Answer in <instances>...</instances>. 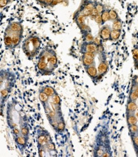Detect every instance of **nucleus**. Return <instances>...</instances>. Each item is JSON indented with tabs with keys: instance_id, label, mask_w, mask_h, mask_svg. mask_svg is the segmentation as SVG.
<instances>
[{
	"instance_id": "obj_23",
	"label": "nucleus",
	"mask_w": 138,
	"mask_h": 157,
	"mask_svg": "<svg viewBox=\"0 0 138 157\" xmlns=\"http://www.w3.org/2000/svg\"><path fill=\"white\" fill-rule=\"evenodd\" d=\"M109 14H110V20H117V19H118V14H117V13L115 10H110Z\"/></svg>"
},
{
	"instance_id": "obj_38",
	"label": "nucleus",
	"mask_w": 138,
	"mask_h": 157,
	"mask_svg": "<svg viewBox=\"0 0 138 157\" xmlns=\"http://www.w3.org/2000/svg\"><path fill=\"white\" fill-rule=\"evenodd\" d=\"M8 3V0H0V5L1 7L5 6L7 5Z\"/></svg>"
},
{
	"instance_id": "obj_34",
	"label": "nucleus",
	"mask_w": 138,
	"mask_h": 157,
	"mask_svg": "<svg viewBox=\"0 0 138 157\" xmlns=\"http://www.w3.org/2000/svg\"><path fill=\"white\" fill-rule=\"evenodd\" d=\"M96 8L97 9V10L98 11L99 13H102L103 12H104V7L102 5H97V6H96Z\"/></svg>"
},
{
	"instance_id": "obj_3",
	"label": "nucleus",
	"mask_w": 138,
	"mask_h": 157,
	"mask_svg": "<svg viewBox=\"0 0 138 157\" xmlns=\"http://www.w3.org/2000/svg\"><path fill=\"white\" fill-rule=\"evenodd\" d=\"M98 50V46L94 43V42L88 43L85 46L84 50L85 52H96Z\"/></svg>"
},
{
	"instance_id": "obj_14",
	"label": "nucleus",
	"mask_w": 138,
	"mask_h": 157,
	"mask_svg": "<svg viewBox=\"0 0 138 157\" xmlns=\"http://www.w3.org/2000/svg\"><path fill=\"white\" fill-rule=\"evenodd\" d=\"M129 130L132 136L138 134V126L136 124L129 126Z\"/></svg>"
},
{
	"instance_id": "obj_7",
	"label": "nucleus",
	"mask_w": 138,
	"mask_h": 157,
	"mask_svg": "<svg viewBox=\"0 0 138 157\" xmlns=\"http://www.w3.org/2000/svg\"><path fill=\"white\" fill-rule=\"evenodd\" d=\"M127 122L129 126L131 125H134L137 123V119L133 114H128V116L127 117Z\"/></svg>"
},
{
	"instance_id": "obj_5",
	"label": "nucleus",
	"mask_w": 138,
	"mask_h": 157,
	"mask_svg": "<svg viewBox=\"0 0 138 157\" xmlns=\"http://www.w3.org/2000/svg\"><path fill=\"white\" fill-rule=\"evenodd\" d=\"M86 71H87L89 76H90L91 78H96L98 74V71L97 70L94 65H92V66L87 67Z\"/></svg>"
},
{
	"instance_id": "obj_10",
	"label": "nucleus",
	"mask_w": 138,
	"mask_h": 157,
	"mask_svg": "<svg viewBox=\"0 0 138 157\" xmlns=\"http://www.w3.org/2000/svg\"><path fill=\"white\" fill-rule=\"evenodd\" d=\"M10 29L12 31H13V33H19V32L22 31V26H20V24H19V23H12L10 25Z\"/></svg>"
},
{
	"instance_id": "obj_43",
	"label": "nucleus",
	"mask_w": 138,
	"mask_h": 157,
	"mask_svg": "<svg viewBox=\"0 0 138 157\" xmlns=\"http://www.w3.org/2000/svg\"><path fill=\"white\" fill-rule=\"evenodd\" d=\"M45 1L47 4H51L54 1V0H45Z\"/></svg>"
},
{
	"instance_id": "obj_32",
	"label": "nucleus",
	"mask_w": 138,
	"mask_h": 157,
	"mask_svg": "<svg viewBox=\"0 0 138 157\" xmlns=\"http://www.w3.org/2000/svg\"><path fill=\"white\" fill-rule=\"evenodd\" d=\"M132 142L135 146L138 147V134L132 136Z\"/></svg>"
},
{
	"instance_id": "obj_44",
	"label": "nucleus",
	"mask_w": 138,
	"mask_h": 157,
	"mask_svg": "<svg viewBox=\"0 0 138 157\" xmlns=\"http://www.w3.org/2000/svg\"><path fill=\"white\" fill-rule=\"evenodd\" d=\"M134 90H136L137 92H138V85H136V86L134 87Z\"/></svg>"
},
{
	"instance_id": "obj_18",
	"label": "nucleus",
	"mask_w": 138,
	"mask_h": 157,
	"mask_svg": "<svg viewBox=\"0 0 138 157\" xmlns=\"http://www.w3.org/2000/svg\"><path fill=\"white\" fill-rule=\"evenodd\" d=\"M138 99V92L134 90H132L129 95V100L136 102Z\"/></svg>"
},
{
	"instance_id": "obj_28",
	"label": "nucleus",
	"mask_w": 138,
	"mask_h": 157,
	"mask_svg": "<svg viewBox=\"0 0 138 157\" xmlns=\"http://www.w3.org/2000/svg\"><path fill=\"white\" fill-rule=\"evenodd\" d=\"M20 132H21L22 136H25V137H27V136H28V134H29L28 128H27V127H22L21 129V131H20Z\"/></svg>"
},
{
	"instance_id": "obj_19",
	"label": "nucleus",
	"mask_w": 138,
	"mask_h": 157,
	"mask_svg": "<svg viewBox=\"0 0 138 157\" xmlns=\"http://www.w3.org/2000/svg\"><path fill=\"white\" fill-rule=\"evenodd\" d=\"M47 60H48V62L51 65H52V66L56 65L57 62V59L56 56L54 55H51L50 56H48V58H47Z\"/></svg>"
},
{
	"instance_id": "obj_42",
	"label": "nucleus",
	"mask_w": 138,
	"mask_h": 157,
	"mask_svg": "<svg viewBox=\"0 0 138 157\" xmlns=\"http://www.w3.org/2000/svg\"><path fill=\"white\" fill-rule=\"evenodd\" d=\"M134 81L135 84H136V85H138V76H136V77H135L134 80Z\"/></svg>"
},
{
	"instance_id": "obj_11",
	"label": "nucleus",
	"mask_w": 138,
	"mask_h": 157,
	"mask_svg": "<svg viewBox=\"0 0 138 157\" xmlns=\"http://www.w3.org/2000/svg\"><path fill=\"white\" fill-rule=\"evenodd\" d=\"M16 143H17L19 145L21 146H25L27 143V139H26V137L24 136H18L16 137Z\"/></svg>"
},
{
	"instance_id": "obj_12",
	"label": "nucleus",
	"mask_w": 138,
	"mask_h": 157,
	"mask_svg": "<svg viewBox=\"0 0 138 157\" xmlns=\"http://www.w3.org/2000/svg\"><path fill=\"white\" fill-rule=\"evenodd\" d=\"M122 27V22L120 21V20L117 19V20H115V21L113 22L112 25V29L113 30H118V31H121Z\"/></svg>"
},
{
	"instance_id": "obj_45",
	"label": "nucleus",
	"mask_w": 138,
	"mask_h": 157,
	"mask_svg": "<svg viewBox=\"0 0 138 157\" xmlns=\"http://www.w3.org/2000/svg\"><path fill=\"white\" fill-rule=\"evenodd\" d=\"M110 155H108V154L106 153H104V154H103V155H102V156H109Z\"/></svg>"
},
{
	"instance_id": "obj_29",
	"label": "nucleus",
	"mask_w": 138,
	"mask_h": 157,
	"mask_svg": "<svg viewBox=\"0 0 138 157\" xmlns=\"http://www.w3.org/2000/svg\"><path fill=\"white\" fill-rule=\"evenodd\" d=\"M94 37H93V36L92 35V34H90V33H87V34H86L85 40L88 43H90L94 41Z\"/></svg>"
},
{
	"instance_id": "obj_30",
	"label": "nucleus",
	"mask_w": 138,
	"mask_h": 157,
	"mask_svg": "<svg viewBox=\"0 0 138 157\" xmlns=\"http://www.w3.org/2000/svg\"><path fill=\"white\" fill-rule=\"evenodd\" d=\"M94 20L96 22V23L99 24L103 23V19H102V16L101 14H98L96 15V17H94Z\"/></svg>"
},
{
	"instance_id": "obj_1",
	"label": "nucleus",
	"mask_w": 138,
	"mask_h": 157,
	"mask_svg": "<svg viewBox=\"0 0 138 157\" xmlns=\"http://www.w3.org/2000/svg\"><path fill=\"white\" fill-rule=\"evenodd\" d=\"M95 53L93 52H85L82 57V61L85 66H92L94 64Z\"/></svg>"
},
{
	"instance_id": "obj_4",
	"label": "nucleus",
	"mask_w": 138,
	"mask_h": 157,
	"mask_svg": "<svg viewBox=\"0 0 138 157\" xmlns=\"http://www.w3.org/2000/svg\"><path fill=\"white\" fill-rule=\"evenodd\" d=\"M137 108V106L136 102L132 101H129L127 104V111L128 114H133L136 111Z\"/></svg>"
},
{
	"instance_id": "obj_20",
	"label": "nucleus",
	"mask_w": 138,
	"mask_h": 157,
	"mask_svg": "<svg viewBox=\"0 0 138 157\" xmlns=\"http://www.w3.org/2000/svg\"><path fill=\"white\" fill-rule=\"evenodd\" d=\"M38 68L41 71L45 70L46 68H47V63L45 62V61H40V62L38 63Z\"/></svg>"
},
{
	"instance_id": "obj_35",
	"label": "nucleus",
	"mask_w": 138,
	"mask_h": 157,
	"mask_svg": "<svg viewBox=\"0 0 138 157\" xmlns=\"http://www.w3.org/2000/svg\"><path fill=\"white\" fill-rule=\"evenodd\" d=\"M132 54H133L134 59L136 61H138V49L136 48V49L134 50L133 52H132Z\"/></svg>"
},
{
	"instance_id": "obj_41",
	"label": "nucleus",
	"mask_w": 138,
	"mask_h": 157,
	"mask_svg": "<svg viewBox=\"0 0 138 157\" xmlns=\"http://www.w3.org/2000/svg\"><path fill=\"white\" fill-rule=\"evenodd\" d=\"M104 153H103V151L102 149H99L98 151H97V154H98V156H101L103 155V154Z\"/></svg>"
},
{
	"instance_id": "obj_21",
	"label": "nucleus",
	"mask_w": 138,
	"mask_h": 157,
	"mask_svg": "<svg viewBox=\"0 0 138 157\" xmlns=\"http://www.w3.org/2000/svg\"><path fill=\"white\" fill-rule=\"evenodd\" d=\"M52 100V102L55 105H59L61 103V99L57 94H55L53 95Z\"/></svg>"
},
{
	"instance_id": "obj_25",
	"label": "nucleus",
	"mask_w": 138,
	"mask_h": 157,
	"mask_svg": "<svg viewBox=\"0 0 138 157\" xmlns=\"http://www.w3.org/2000/svg\"><path fill=\"white\" fill-rule=\"evenodd\" d=\"M57 127L59 131H63L65 129V123L64 122V121L63 120L60 121V122L58 123Z\"/></svg>"
},
{
	"instance_id": "obj_16",
	"label": "nucleus",
	"mask_w": 138,
	"mask_h": 157,
	"mask_svg": "<svg viewBox=\"0 0 138 157\" xmlns=\"http://www.w3.org/2000/svg\"><path fill=\"white\" fill-rule=\"evenodd\" d=\"M102 19H103V23H106L107 21H109L110 20V14H109V11L104 10L103 13H101Z\"/></svg>"
},
{
	"instance_id": "obj_36",
	"label": "nucleus",
	"mask_w": 138,
	"mask_h": 157,
	"mask_svg": "<svg viewBox=\"0 0 138 157\" xmlns=\"http://www.w3.org/2000/svg\"><path fill=\"white\" fill-rule=\"evenodd\" d=\"M1 96L3 97H6L8 94V90L7 89H3L1 90Z\"/></svg>"
},
{
	"instance_id": "obj_27",
	"label": "nucleus",
	"mask_w": 138,
	"mask_h": 157,
	"mask_svg": "<svg viewBox=\"0 0 138 157\" xmlns=\"http://www.w3.org/2000/svg\"><path fill=\"white\" fill-rule=\"evenodd\" d=\"M92 11V10L89 9L88 8L85 7L84 8H83V12H82V14H83V15H84V16H85V17L89 16V15H91Z\"/></svg>"
},
{
	"instance_id": "obj_22",
	"label": "nucleus",
	"mask_w": 138,
	"mask_h": 157,
	"mask_svg": "<svg viewBox=\"0 0 138 157\" xmlns=\"http://www.w3.org/2000/svg\"><path fill=\"white\" fill-rule=\"evenodd\" d=\"M4 43L5 45L7 47H10L11 45H13V41H12V38H11L9 36H6L4 38Z\"/></svg>"
},
{
	"instance_id": "obj_31",
	"label": "nucleus",
	"mask_w": 138,
	"mask_h": 157,
	"mask_svg": "<svg viewBox=\"0 0 138 157\" xmlns=\"http://www.w3.org/2000/svg\"><path fill=\"white\" fill-rule=\"evenodd\" d=\"M102 39L101 38L100 36H97L96 38H95L94 39V41L93 42L96 45H97V46L99 45H101V43H102Z\"/></svg>"
},
{
	"instance_id": "obj_40",
	"label": "nucleus",
	"mask_w": 138,
	"mask_h": 157,
	"mask_svg": "<svg viewBox=\"0 0 138 157\" xmlns=\"http://www.w3.org/2000/svg\"><path fill=\"white\" fill-rule=\"evenodd\" d=\"M55 111H50L49 112V116H50L51 118H54V117H55Z\"/></svg>"
},
{
	"instance_id": "obj_17",
	"label": "nucleus",
	"mask_w": 138,
	"mask_h": 157,
	"mask_svg": "<svg viewBox=\"0 0 138 157\" xmlns=\"http://www.w3.org/2000/svg\"><path fill=\"white\" fill-rule=\"evenodd\" d=\"M31 42L34 49L38 50L39 48H40V40H39L38 38H32Z\"/></svg>"
},
{
	"instance_id": "obj_26",
	"label": "nucleus",
	"mask_w": 138,
	"mask_h": 157,
	"mask_svg": "<svg viewBox=\"0 0 138 157\" xmlns=\"http://www.w3.org/2000/svg\"><path fill=\"white\" fill-rule=\"evenodd\" d=\"M20 37L18 35H15L12 37V41H13V45H17L18 44L20 43Z\"/></svg>"
},
{
	"instance_id": "obj_33",
	"label": "nucleus",
	"mask_w": 138,
	"mask_h": 157,
	"mask_svg": "<svg viewBox=\"0 0 138 157\" xmlns=\"http://www.w3.org/2000/svg\"><path fill=\"white\" fill-rule=\"evenodd\" d=\"M46 146H47V149L50 151H54L55 149V145L53 143H48L46 144Z\"/></svg>"
},
{
	"instance_id": "obj_8",
	"label": "nucleus",
	"mask_w": 138,
	"mask_h": 157,
	"mask_svg": "<svg viewBox=\"0 0 138 157\" xmlns=\"http://www.w3.org/2000/svg\"><path fill=\"white\" fill-rule=\"evenodd\" d=\"M121 34V31L118 30H113V29L111 32V35H110V40L113 41H117L119 39Z\"/></svg>"
},
{
	"instance_id": "obj_37",
	"label": "nucleus",
	"mask_w": 138,
	"mask_h": 157,
	"mask_svg": "<svg viewBox=\"0 0 138 157\" xmlns=\"http://www.w3.org/2000/svg\"><path fill=\"white\" fill-rule=\"evenodd\" d=\"M98 14H99L98 12V11L97 10V9H96V7H95L94 9L92 10V13H91V15L93 17H96V15H97Z\"/></svg>"
},
{
	"instance_id": "obj_15",
	"label": "nucleus",
	"mask_w": 138,
	"mask_h": 157,
	"mask_svg": "<svg viewBox=\"0 0 138 157\" xmlns=\"http://www.w3.org/2000/svg\"><path fill=\"white\" fill-rule=\"evenodd\" d=\"M48 97H49V96L47 95L43 91L41 92L39 94V99H40V101L41 102H44V103L47 102L48 101Z\"/></svg>"
},
{
	"instance_id": "obj_13",
	"label": "nucleus",
	"mask_w": 138,
	"mask_h": 157,
	"mask_svg": "<svg viewBox=\"0 0 138 157\" xmlns=\"http://www.w3.org/2000/svg\"><path fill=\"white\" fill-rule=\"evenodd\" d=\"M43 92L49 97H52L55 94V90L51 87H46L43 88Z\"/></svg>"
},
{
	"instance_id": "obj_39",
	"label": "nucleus",
	"mask_w": 138,
	"mask_h": 157,
	"mask_svg": "<svg viewBox=\"0 0 138 157\" xmlns=\"http://www.w3.org/2000/svg\"><path fill=\"white\" fill-rule=\"evenodd\" d=\"M13 134L17 136H19V134H20V130L18 129H17V128H15V129H13Z\"/></svg>"
},
{
	"instance_id": "obj_9",
	"label": "nucleus",
	"mask_w": 138,
	"mask_h": 157,
	"mask_svg": "<svg viewBox=\"0 0 138 157\" xmlns=\"http://www.w3.org/2000/svg\"><path fill=\"white\" fill-rule=\"evenodd\" d=\"M48 137L45 135H40L38 137V143L40 146H45L48 143Z\"/></svg>"
},
{
	"instance_id": "obj_24",
	"label": "nucleus",
	"mask_w": 138,
	"mask_h": 157,
	"mask_svg": "<svg viewBox=\"0 0 138 157\" xmlns=\"http://www.w3.org/2000/svg\"><path fill=\"white\" fill-rule=\"evenodd\" d=\"M85 19V16H84L83 14H81L76 19V23H78V24L80 25V26H82L84 24Z\"/></svg>"
},
{
	"instance_id": "obj_6",
	"label": "nucleus",
	"mask_w": 138,
	"mask_h": 157,
	"mask_svg": "<svg viewBox=\"0 0 138 157\" xmlns=\"http://www.w3.org/2000/svg\"><path fill=\"white\" fill-rule=\"evenodd\" d=\"M108 69V66L107 63L106 62H104V61H103V62H101V63L99 64V65L97 71H98L99 74L103 75L106 73Z\"/></svg>"
},
{
	"instance_id": "obj_46",
	"label": "nucleus",
	"mask_w": 138,
	"mask_h": 157,
	"mask_svg": "<svg viewBox=\"0 0 138 157\" xmlns=\"http://www.w3.org/2000/svg\"><path fill=\"white\" fill-rule=\"evenodd\" d=\"M38 1H43L44 0H38Z\"/></svg>"
},
{
	"instance_id": "obj_2",
	"label": "nucleus",
	"mask_w": 138,
	"mask_h": 157,
	"mask_svg": "<svg viewBox=\"0 0 138 157\" xmlns=\"http://www.w3.org/2000/svg\"><path fill=\"white\" fill-rule=\"evenodd\" d=\"M111 31L108 26H104L100 31L99 36L101 38L103 41H107L110 39Z\"/></svg>"
}]
</instances>
